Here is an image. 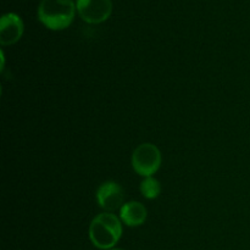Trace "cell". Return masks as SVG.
<instances>
[{
    "label": "cell",
    "mask_w": 250,
    "mask_h": 250,
    "mask_svg": "<svg viewBox=\"0 0 250 250\" xmlns=\"http://www.w3.org/2000/svg\"><path fill=\"white\" fill-rule=\"evenodd\" d=\"M161 153L153 143H143L132 154V167L143 177H153L161 166Z\"/></svg>",
    "instance_id": "3957f363"
},
{
    "label": "cell",
    "mask_w": 250,
    "mask_h": 250,
    "mask_svg": "<svg viewBox=\"0 0 250 250\" xmlns=\"http://www.w3.org/2000/svg\"><path fill=\"white\" fill-rule=\"evenodd\" d=\"M124 189L119 183L107 181L100 185L97 190V202L106 212H114L124 205Z\"/></svg>",
    "instance_id": "5b68a950"
},
{
    "label": "cell",
    "mask_w": 250,
    "mask_h": 250,
    "mask_svg": "<svg viewBox=\"0 0 250 250\" xmlns=\"http://www.w3.org/2000/svg\"><path fill=\"white\" fill-rule=\"evenodd\" d=\"M146 216H148L146 208L142 203L134 202V200L125 203L120 209V220L129 227H137L143 225L146 222Z\"/></svg>",
    "instance_id": "52a82bcc"
},
{
    "label": "cell",
    "mask_w": 250,
    "mask_h": 250,
    "mask_svg": "<svg viewBox=\"0 0 250 250\" xmlns=\"http://www.w3.org/2000/svg\"><path fill=\"white\" fill-rule=\"evenodd\" d=\"M78 15L87 23L97 24L106 21L112 12L111 0H76Z\"/></svg>",
    "instance_id": "277c9868"
},
{
    "label": "cell",
    "mask_w": 250,
    "mask_h": 250,
    "mask_svg": "<svg viewBox=\"0 0 250 250\" xmlns=\"http://www.w3.org/2000/svg\"><path fill=\"white\" fill-rule=\"evenodd\" d=\"M111 250H124V249H111Z\"/></svg>",
    "instance_id": "9c48e42d"
},
{
    "label": "cell",
    "mask_w": 250,
    "mask_h": 250,
    "mask_svg": "<svg viewBox=\"0 0 250 250\" xmlns=\"http://www.w3.org/2000/svg\"><path fill=\"white\" fill-rule=\"evenodd\" d=\"M141 192L146 199H155L161 193L160 182L154 177L144 178L141 183Z\"/></svg>",
    "instance_id": "ba28073f"
},
{
    "label": "cell",
    "mask_w": 250,
    "mask_h": 250,
    "mask_svg": "<svg viewBox=\"0 0 250 250\" xmlns=\"http://www.w3.org/2000/svg\"><path fill=\"white\" fill-rule=\"evenodd\" d=\"M122 236V224L116 215L103 212L92 220L89 226V238L94 247L111 249Z\"/></svg>",
    "instance_id": "7a4b0ae2"
},
{
    "label": "cell",
    "mask_w": 250,
    "mask_h": 250,
    "mask_svg": "<svg viewBox=\"0 0 250 250\" xmlns=\"http://www.w3.org/2000/svg\"><path fill=\"white\" fill-rule=\"evenodd\" d=\"M23 21L15 12L2 15L0 20V44L2 46L12 45L21 39L23 34Z\"/></svg>",
    "instance_id": "8992f818"
},
{
    "label": "cell",
    "mask_w": 250,
    "mask_h": 250,
    "mask_svg": "<svg viewBox=\"0 0 250 250\" xmlns=\"http://www.w3.org/2000/svg\"><path fill=\"white\" fill-rule=\"evenodd\" d=\"M76 10L73 0H42L37 15L46 28L61 31L72 23Z\"/></svg>",
    "instance_id": "6da1fadb"
}]
</instances>
